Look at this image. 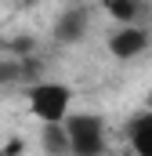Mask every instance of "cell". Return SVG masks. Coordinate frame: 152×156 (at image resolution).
I'll list each match as a JSON object with an SVG mask.
<instances>
[{
	"label": "cell",
	"instance_id": "cell-8",
	"mask_svg": "<svg viewBox=\"0 0 152 156\" xmlns=\"http://www.w3.org/2000/svg\"><path fill=\"white\" fill-rule=\"evenodd\" d=\"M149 105H152V94H149Z\"/></svg>",
	"mask_w": 152,
	"mask_h": 156
},
{
	"label": "cell",
	"instance_id": "cell-1",
	"mask_svg": "<svg viewBox=\"0 0 152 156\" xmlns=\"http://www.w3.org/2000/svg\"><path fill=\"white\" fill-rule=\"evenodd\" d=\"M69 105H73L69 83H62V80H36V83H29V113L40 123H62L69 116Z\"/></svg>",
	"mask_w": 152,
	"mask_h": 156
},
{
	"label": "cell",
	"instance_id": "cell-3",
	"mask_svg": "<svg viewBox=\"0 0 152 156\" xmlns=\"http://www.w3.org/2000/svg\"><path fill=\"white\" fill-rule=\"evenodd\" d=\"M149 44H152V37H149V29H145V22H123L109 37V55L119 58V62H130V58L145 55Z\"/></svg>",
	"mask_w": 152,
	"mask_h": 156
},
{
	"label": "cell",
	"instance_id": "cell-2",
	"mask_svg": "<svg viewBox=\"0 0 152 156\" xmlns=\"http://www.w3.org/2000/svg\"><path fill=\"white\" fill-rule=\"evenodd\" d=\"M65 131H69V153H76V156H98V153H105V145H109L105 120L94 116V113L65 116Z\"/></svg>",
	"mask_w": 152,
	"mask_h": 156
},
{
	"label": "cell",
	"instance_id": "cell-4",
	"mask_svg": "<svg viewBox=\"0 0 152 156\" xmlns=\"http://www.w3.org/2000/svg\"><path fill=\"white\" fill-rule=\"evenodd\" d=\"M87 29H91V11L87 7H65L58 18H54V40L58 44H76V40L87 37Z\"/></svg>",
	"mask_w": 152,
	"mask_h": 156
},
{
	"label": "cell",
	"instance_id": "cell-5",
	"mask_svg": "<svg viewBox=\"0 0 152 156\" xmlns=\"http://www.w3.org/2000/svg\"><path fill=\"white\" fill-rule=\"evenodd\" d=\"M127 142H130V149L141 156H152V105L145 113H138V116L127 123Z\"/></svg>",
	"mask_w": 152,
	"mask_h": 156
},
{
	"label": "cell",
	"instance_id": "cell-6",
	"mask_svg": "<svg viewBox=\"0 0 152 156\" xmlns=\"http://www.w3.org/2000/svg\"><path fill=\"white\" fill-rule=\"evenodd\" d=\"M105 11L112 15L116 22H145L149 15V0H105Z\"/></svg>",
	"mask_w": 152,
	"mask_h": 156
},
{
	"label": "cell",
	"instance_id": "cell-7",
	"mask_svg": "<svg viewBox=\"0 0 152 156\" xmlns=\"http://www.w3.org/2000/svg\"><path fill=\"white\" fill-rule=\"evenodd\" d=\"M40 149H43V153H69L65 120H62V123H43V131H40Z\"/></svg>",
	"mask_w": 152,
	"mask_h": 156
}]
</instances>
